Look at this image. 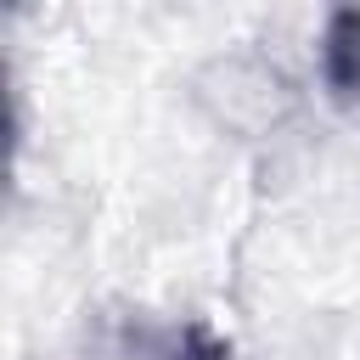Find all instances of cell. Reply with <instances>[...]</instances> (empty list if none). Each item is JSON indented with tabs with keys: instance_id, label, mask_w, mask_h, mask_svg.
<instances>
[{
	"instance_id": "obj_1",
	"label": "cell",
	"mask_w": 360,
	"mask_h": 360,
	"mask_svg": "<svg viewBox=\"0 0 360 360\" xmlns=\"http://www.w3.org/2000/svg\"><path fill=\"white\" fill-rule=\"evenodd\" d=\"M321 68H326V84L343 101H360V11H332L326 17Z\"/></svg>"
}]
</instances>
